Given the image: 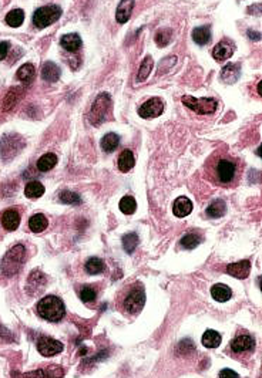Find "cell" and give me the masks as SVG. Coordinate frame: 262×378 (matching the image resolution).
Here are the masks:
<instances>
[{"label": "cell", "instance_id": "1", "mask_svg": "<svg viewBox=\"0 0 262 378\" xmlns=\"http://www.w3.org/2000/svg\"><path fill=\"white\" fill-rule=\"evenodd\" d=\"M144 304H145V291H144V286L138 282L127 286L120 294L119 307L125 316H137L143 310Z\"/></svg>", "mask_w": 262, "mask_h": 378}, {"label": "cell", "instance_id": "2", "mask_svg": "<svg viewBox=\"0 0 262 378\" xmlns=\"http://www.w3.org/2000/svg\"><path fill=\"white\" fill-rule=\"evenodd\" d=\"M39 316L47 322H60L66 314V307L57 296H46L38 303Z\"/></svg>", "mask_w": 262, "mask_h": 378}, {"label": "cell", "instance_id": "3", "mask_svg": "<svg viewBox=\"0 0 262 378\" xmlns=\"http://www.w3.org/2000/svg\"><path fill=\"white\" fill-rule=\"evenodd\" d=\"M26 257V248L23 245H16L13 246L2 259V273L5 276L12 277L16 273L19 272L20 267L23 265Z\"/></svg>", "mask_w": 262, "mask_h": 378}, {"label": "cell", "instance_id": "4", "mask_svg": "<svg viewBox=\"0 0 262 378\" xmlns=\"http://www.w3.org/2000/svg\"><path fill=\"white\" fill-rule=\"evenodd\" d=\"M237 176V164L230 158H219L214 165V178L219 185H231Z\"/></svg>", "mask_w": 262, "mask_h": 378}, {"label": "cell", "instance_id": "5", "mask_svg": "<svg viewBox=\"0 0 262 378\" xmlns=\"http://www.w3.org/2000/svg\"><path fill=\"white\" fill-rule=\"evenodd\" d=\"M111 107V97L107 93H101L94 100L91 110L88 112V121L93 125H100L103 121H106L108 111Z\"/></svg>", "mask_w": 262, "mask_h": 378}, {"label": "cell", "instance_id": "6", "mask_svg": "<svg viewBox=\"0 0 262 378\" xmlns=\"http://www.w3.org/2000/svg\"><path fill=\"white\" fill-rule=\"evenodd\" d=\"M62 16V7L57 5H49L38 9L33 14V25L38 29H44L47 26L56 23Z\"/></svg>", "mask_w": 262, "mask_h": 378}, {"label": "cell", "instance_id": "7", "mask_svg": "<svg viewBox=\"0 0 262 378\" xmlns=\"http://www.w3.org/2000/svg\"><path fill=\"white\" fill-rule=\"evenodd\" d=\"M182 104L197 114H212L217 110V101L214 98H195L191 95L182 97Z\"/></svg>", "mask_w": 262, "mask_h": 378}, {"label": "cell", "instance_id": "8", "mask_svg": "<svg viewBox=\"0 0 262 378\" xmlns=\"http://www.w3.org/2000/svg\"><path fill=\"white\" fill-rule=\"evenodd\" d=\"M164 111V103L161 98H150L148 101H145L143 106L140 107L138 114L140 117L145 118V120H150V118L160 117Z\"/></svg>", "mask_w": 262, "mask_h": 378}, {"label": "cell", "instance_id": "9", "mask_svg": "<svg viewBox=\"0 0 262 378\" xmlns=\"http://www.w3.org/2000/svg\"><path fill=\"white\" fill-rule=\"evenodd\" d=\"M38 350L43 357H53L56 354L62 353L63 344L51 337H40L38 340Z\"/></svg>", "mask_w": 262, "mask_h": 378}, {"label": "cell", "instance_id": "10", "mask_svg": "<svg viewBox=\"0 0 262 378\" xmlns=\"http://www.w3.org/2000/svg\"><path fill=\"white\" fill-rule=\"evenodd\" d=\"M0 222L2 226L7 230V232H13L19 228L20 225V213L16 209H7L2 213L0 216Z\"/></svg>", "mask_w": 262, "mask_h": 378}, {"label": "cell", "instance_id": "11", "mask_svg": "<svg viewBox=\"0 0 262 378\" xmlns=\"http://www.w3.org/2000/svg\"><path fill=\"white\" fill-rule=\"evenodd\" d=\"M251 272V262L250 261H241L238 263H231L227 266V273L231 274L237 279H247Z\"/></svg>", "mask_w": 262, "mask_h": 378}, {"label": "cell", "instance_id": "12", "mask_svg": "<svg viewBox=\"0 0 262 378\" xmlns=\"http://www.w3.org/2000/svg\"><path fill=\"white\" fill-rule=\"evenodd\" d=\"M254 347H255V340L248 334L238 335L237 339L231 341L232 351H235V353H245V351L252 350Z\"/></svg>", "mask_w": 262, "mask_h": 378}, {"label": "cell", "instance_id": "13", "mask_svg": "<svg viewBox=\"0 0 262 378\" xmlns=\"http://www.w3.org/2000/svg\"><path fill=\"white\" fill-rule=\"evenodd\" d=\"M234 50H235V47L231 43L221 42V43L217 44L214 47V50H212V57L217 62H225V60H228L234 54Z\"/></svg>", "mask_w": 262, "mask_h": 378}, {"label": "cell", "instance_id": "14", "mask_svg": "<svg viewBox=\"0 0 262 378\" xmlns=\"http://www.w3.org/2000/svg\"><path fill=\"white\" fill-rule=\"evenodd\" d=\"M173 212L177 217H185L193 212V202L185 196H180L175 199Z\"/></svg>", "mask_w": 262, "mask_h": 378}, {"label": "cell", "instance_id": "15", "mask_svg": "<svg viewBox=\"0 0 262 378\" xmlns=\"http://www.w3.org/2000/svg\"><path fill=\"white\" fill-rule=\"evenodd\" d=\"M133 7H134V0H121L117 7V12H116V20L121 25L127 23L131 17Z\"/></svg>", "mask_w": 262, "mask_h": 378}, {"label": "cell", "instance_id": "16", "mask_svg": "<svg viewBox=\"0 0 262 378\" xmlns=\"http://www.w3.org/2000/svg\"><path fill=\"white\" fill-rule=\"evenodd\" d=\"M22 141V138L17 135H9V136H5L3 140H2V155L5 156H10V151L13 149V154L16 155L17 152H19V149L17 148L19 145L17 143Z\"/></svg>", "mask_w": 262, "mask_h": 378}, {"label": "cell", "instance_id": "17", "mask_svg": "<svg viewBox=\"0 0 262 378\" xmlns=\"http://www.w3.org/2000/svg\"><path fill=\"white\" fill-rule=\"evenodd\" d=\"M241 75V68L238 64H227L221 70V78L227 84H234Z\"/></svg>", "mask_w": 262, "mask_h": 378}, {"label": "cell", "instance_id": "18", "mask_svg": "<svg viewBox=\"0 0 262 378\" xmlns=\"http://www.w3.org/2000/svg\"><path fill=\"white\" fill-rule=\"evenodd\" d=\"M60 43H62L63 49L64 50H67L70 53H76V51H79L83 42H81L80 36H79L77 33H70V34L63 36L62 40H60Z\"/></svg>", "mask_w": 262, "mask_h": 378}, {"label": "cell", "instance_id": "19", "mask_svg": "<svg viewBox=\"0 0 262 378\" xmlns=\"http://www.w3.org/2000/svg\"><path fill=\"white\" fill-rule=\"evenodd\" d=\"M60 74H62V71L56 63H44L43 68H42V77L44 80L49 81V83H56L60 78Z\"/></svg>", "mask_w": 262, "mask_h": 378}, {"label": "cell", "instance_id": "20", "mask_svg": "<svg viewBox=\"0 0 262 378\" xmlns=\"http://www.w3.org/2000/svg\"><path fill=\"white\" fill-rule=\"evenodd\" d=\"M211 296L215 299L217 302H219V303H225V302H228V300L231 299L232 291L227 285L218 283V285L212 286L211 287Z\"/></svg>", "mask_w": 262, "mask_h": 378}, {"label": "cell", "instance_id": "21", "mask_svg": "<svg viewBox=\"0 0 262 378\" xmlns=\"http://www.w3.org/2000/svg\"><path fill=\"white\" fill-rule=\"evenodd\" d=\"M23 97V88L20 87H13L9 90V93L6 94V97H5V101H3V108L9 111V110H12L13 107L16 106L17 103H19V100Z\"/></svg>", "mask_w": 262, "mask_h": 378}, {"label": "cell", "instance_id": "22", "mask_svg": "<svg viewBox=\"0 0 262 378\" xmlns=\"http://www.w3.org/2000/svg\"><path fill=\"white\" fill-rule=\"evenodd\" d=\"M47 226H49V221H47V217L44 216L43 213H36V215H33L29 219V228L34 233L43 232V230L47 229Z\"/></svg>", "mask_w": 262, "mask_h": 378}, {"label": "cell", "instance_id": "23", "mask_svg": "<svg viewBox=\"0 0 262 378\" xmlns=\"http://www.w3.org/2000/svg\"><path fill=\"white\" fill-rule=\"evenodd\" d=\"M202 344H204V347L207 348H217L221 344V341H222V337L219 334L218 331H215V330H207L204 335H202Z\"/></svg>", "mask_w": 262, "mask_h": 378}, {"label": "cell", "instance_id": "24", "mask_svg": "<svg viewBox=\"0 0 262 378\" xmlns=\"http://www.w3.org/2000/svg\"><path fill=\"white\" fill-rule=\"evenodd\" d=\"M120 144V136L117 134H114V132H110V134H106V135L101 138V149L104 151V152H113V151H116L117 147H119Z\"/></svg>", "mask_w": 262, "mask_h": 378}, {"label": "cell", "instance_id": "25", "mask_svg": "<svg viewBox=\"0 0 262 378\" xmlns=\"http://www.w3.org/2000/svg\"><path fill=\"white\" fill-rule=\"evenodd\" d=\"M44 185L42 182H39V181H31L29 182L25 188V195L27 198L30 199H38L40 196H43L44 193Z\"/></svg>", "mask_w": 262, "mask_h": 378}, {"label": "cell", "instance_id": "26", "mask_svg": "<svg viewBox=\"0 0 262 378\" xmlns=\"http://www.w3.org/2000/svg\"><path fill=\"white\" fill-rule=\"evenodd\" d=\"M136 160L130 149H124L119 156V169L121 172H128L131 168L134 167Z\"/></svg>", "mask_w": 262, "mask_h": 378}, {"label": "cell", "instance_id": "27", "mask_svg": "<svg viewBox=\"0 0 262 378\" xmlns=\"http://www.w3.org/2000/svg\"><path fill=\"white\" fill-rule=\"evenodd\" d=\"M227 211V206H225V202L224 201H221V199H217V201H214L210 204V206L207 208V216L212 217V219H218L221 217L222 215L225 213Z\"/></svg>", "mask_w": 262, "mask_h": 378}, {"label": "cell", "instance_id": "28", "mask_svg": "<svg viewBox=\"0 0 262 378\" xmlns=\"http://www.w3.org/2000/svg\"><path fill=\"white\" fill-rule=\"evenodd\" d=\"M56 164L57 156L54 154H51V152H47V154H44L43 156L39 158L38 169L40 172H47V171H50V169L56 167Z\"/></svg>", "mask_w": 262, "mask_h": 378}, {"label": "cell", "instance_id": "29", "mask_svg": "<svg viewBox=\"0 0 262 378\" xmlns=\"http://www.w3.org/2000/svg\"><path fill=\"white\" fill-rule=\"evenodd\" d=\"M193 40L197 44H200V46H204V44L208 43L211 40V30H210V27L208 26H201V27L194 29Z\"/></svg>", "mask_w": 262, "mask_h": 378}, {"label": "cell", "instance_id": "30", "mask_svg": "<svg viewBox=\"0 0 262 378\" xmlns=\"http://www.w3.org/2000/svg\"><path fill=\"white\" fill-rule=\"evenodd\" d=\"M34 75H36V70L33 67V64L27 63V64H23V66L17 70L16 77H17L22 83H30V81L34 78Z\"/></svg>", "mask_w": 262, "mask_h": 378}, {"label": "cell", "instance_id": "31", "mask_svg": "<svg viewBox=\"0 0 262 378\" xmlns=\"http://www.w3.org/2000/svg\"><path fill=\"white\" fill-rule=\"evenodd\" d=\"M104 269H106V265L99 257H90L86 262V272L88 274H100V273L104 272Z\"/></svg>", "mask_w": 262, "mask_h": 378}, {"label": "cell", "instance_id": "32", "mask_svg": "<svg viewBox=\"0 0 262 378\" xmlns=\"http://www.w3.org/2000/svg\"><path fill=\"white\" fill-rule=\"evenodd\" d=\"M25 22V13L20 9H14L12 12L7 13L6 16V23L10 27H19L22 26V23Z\"/></svg>", "mask_w": 262, "mask_h": 378}, {"label": "cell", "instance_id": "33", "mask_svg": "<svg viewBox=\"0 0 262 378\" xmlns=\"http://www.w3.org/2000/svg\"><path fill=\"white\" fill-rule=\"evenodd\" d=\"M136 209H137V202L133 196L127 195L124 198H121V201H120V211L123 212L124 215H133L136 212Z\"/></svg>", "mask_w": 262, "mask_h": 378}, {"label": "cell", "instance_id": "34", "mask_svg": "<svg viewBox=\"0 0 262 378\" xmlns=\"http://www.w3.org/2000/svg\"><path fill=\"white\" fill-rule=\"evenodd\" d=\"M153 67H154V62H153L151 56H147L143 60V63H141V67H140V70H138L137 80L138 81L145 80V78L150 75L151 71H153Z\"/></svg>", "mask_w": 262, "mask_h": 378}, {"label": "cell", "instance_id": "35", "mask_svg": "<svg viewBox=\"0 0 262 378\" xmlns=\"http://www.w3.org/2000/svg\"><path fill=\"white\" fill-rule=\"evenodd\" d=\"M123 248L127 253H133L136 248H137L138 242H140V239H138L137 233H127V235L123 236Z\"/></svg>", "mask_w": 262, "mask_h": 378}, {"label": "cell", "instance_id": "36", "mask_svg": "<svg viewBox=\"0 0 262 378\" xmlns=\"http://www.w3.org/2000/svg\"><path fill=\"white\" fill-rule=\"evenodd\" d=\"M60 202L63 204H67V205H79L81 204V198L77 195L76 192H71V191H63L60 192Z\"/></svg>", "mask_w": 262, "mask_h": 378}, {"label": "cell", "instance_id": "37", "mask_svg": "<svg viewBox=\"0 0 262 378\" xmlns=\"http://www.w3.org/2000/svg\"><path fill=\"white\" fill-rule=\"evenodd\" d=\"M171 37H173V31L171 29H162V30H158L156 34V43L160 46V47H164L171 42Z\"/></svg>", "mask_w": 262, "mask_h": 378}, {"label": "cell", "instance_id": "38", "mask_svg": "<svg viewBox=\"0 0 262 378\" xmlns=\"http://www.w3.org/2000/svg\"><path fill=\"white\" fill-rule=\"evenodd\" d=\"M180 243H181V246L184 249H194L200 245L201 239L200 236L195 235V233H188V235H185L182 237Z\"/></svg>", "mask_w": 262, "mask_h": 378}, {"label": "cell", "instance_id": "39", "mask_svg": "<svg viewBox=\"0 0 262 378\" xmlns=\"http://www.w3.org/2000/svg\"><path fill=\"white\" fill-rule=\"evenodd\" d=\"M97 297V291L94 290L93 287L90 286H86L83 287L80 291V299L84 302V303H93L94 300Z\"/></svg>", "mask_w": 262, "mask_h": 378}, {"label": "cell", "instance_id": "40", "mask_svg": "<svg viewBox=\"0 0 262 378\" xmlns=\"http://www.w3.org/2000/svg\"><path fill=\"white\" fill-rule=\"evenodd\" d=\"M175 62H177V57H175V56L167 57V58H164V60H162V62L160 63V68H162V67H164V66H167V67H165V71H169L170 68L174 67ZM160 68H158V70H160Z\"/></svg>", "mask_w": 262, "mask_h": 378}, {"label": "cell", "instance_id": "41", "mask_svg": "<svg viewBox=\"0 0 262 378\" xmlns=\"http://www.w3.org/2000/svg\"><path fill=\"white\" fill-rule=\"evenodd\" d=\"M219 378H239V375H238L234 370L225 368V370H222V371L219 372Z\"/></svg>", "mask_w": 262, "mask_h": 378}, {"label": "cell", "instance_id": "42", "mask_svg": "<svg viewBox=\"0 0 262 378\" xmlns=\"http://www.w3.org/2000/svg\"><path fill=\"white\" fill-rule=\"evenodd\" d=\"M9 47H10V43H9V42H2V43H0V60L6 58L7 53H9Z\"/></svg>", "mask_w": 262, "mask_h": 378}, {"label": "cell", "instance_id": "43", "mask_svg": "<svg viewBox=\"0 0 262 378\" xmlns=\"http://www.w3.org/2000/svg\"><path fill=\"white\" fill-rule=\"evenodd\" d=\"M248 36H250V37L252 38V40H259V38H261V36H259L258 33H256V34H255V31H252V30L248 31Z\"/></svg>", "mask_w": 262, "mask_h": 378}, {"label": "cell", "instance_id": "44", "mask_svg": "<svg viewBox=\"0 0 262 378\" xmlns=\"http://www.w3.org/2000/svg\"><path fill=\"white\" fill-rule=\"evenodd\" d=\"M0 331H2V327H0Z\"/></svg>", "mask_w": 262, "mask_h": 378}]
</instances>
